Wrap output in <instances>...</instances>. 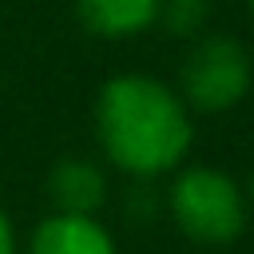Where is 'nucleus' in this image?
Wrapping results in <instances>:
<instances>
[{
    "label": "nucleus",
    "mask_w": 254,
    "mask_h": 254,
    "mask_svg": "<svg viewBox=\"0 0 254 254\" xmlns=\"http://www.w3.org/2000/svg\"><path fill=\"white\" fill-rule=\"evenodd\" d=\"M95 139L123 175L159 179L183 167L194 123L175 87L143 71H123L95 95Z\"/></svg>",
    "instance_id": "obj_1"
},
{
    "label": "nucleus",
    "mask_w": 254,
    "mask_h": 254,
    "mask_svg": "<svg viewBox=\"0 0 254 254\" xmlns=\"http://www.w3.org/2000/svg\"><path fill=\"white\" fill-rule=\"evenodd\" d=\"M167 210L175 226L198 246H230L250 218L242 183L218 167H179L167 190Z\"/></svg>",
    "instance_id": "obj_2"
},
{
    "label": "nucleus",
    "mask_w": 254,
    "mask_h": 254,
    "mask_svg": "<svg viewBox=\"0 0 254 254\" xmlns=\"http://www.w3.org/2000/svg\"><path fill=\"white\" fill-rule=\"evenodd\" d=\"M250 79V56L234 36H202L179 64V99L187 111L222 115L246 99Z\"/></svg>",
    "instance_id": "obj_3"
},
{
    "label": "nucleus",
    "mask_w": 254,
    "mask_h": 254,
    "mask_svg": "<svg viewBox=\"0 0 254 254\" xmlns=\"http://www.w3.org/2000/svg\"><path fill=\"white\" fill-rule=\"evenodd\" d=\"M28 254H115V238L99 218L87 214H48L32 242Z\"/></svg>",
    "instance_id": "obj_4"
},
{
    "label": "nucleus",
    "mask_w": 254,
    "mask_h": 254,
    "mask_svg": "<svg viewBox=\"0 0 254 254\" xmlns=\"http://www.w3.org/2000/svg\"><path fill=\"white\" fill-rule=\"evenodd\" d=\"M48 198L56 206L52 214H87V218H95V210L107 198V179L87 159H64L48 171Z\"/></svg>",
    "instance_id": "obj_5"
},
{
    "label": "nucleus",
    "mask_w": 254,
    "mask_h": 254,
    "mask_svg": "<svg viewBox=\"0 0 254 254\" xmlns=\"http://www.w3.org/2000/svg\"><path fill=\"white\" fill-rule=\"evenodd\" d=\"M75 16L99 40H127L159 20V0H75Z\"/></svg>",
    "instance_id": "obj_6"
},
{
    "label": "nucleus",
    "mask_w": 254,
    "mask_h": 254,
    "mask_svg": "<svg viewBox=\"0 0 254 254\" xmlns=\"http://www.w3.org/2000/svg\"><path fill=\"white\" fill-rule=\"evenodd\" d=\"M206 16H210L206 0H159V20L155 24H163L175 36H194L206 24Z\"/></svg>",
    "instance_id": "obj_7"
},
{
    "label": "nucleus",
    "mask_w": 254,
    "mask_h": 254,
    "mask_svg": "<svg viewBox=\"0 0 254 254\" xmlns=\"http://www.w3.org/2000/svg\"><path fill=\"white\" fill-rule=\"evenodd\" d=\"M0 254H16V226L0 206Z\"/></svg>",
    "instance_id": "obj_8"
},
{
    "label": "nucleus",
    "mask_w": 254,
    "mask_h": 254,
    "mask_svg": "<svg viewBox=\"0 0 254 254\" xmlns=\"http://www.w3.org/2000/svg\"><path fill=\"white\" fill-rule=\"evenodd\" d=\"M242 198H246V210H254V171H250V179L242 183Z\"/></svg>",
    "instance_id": "obj_9"
},
{
    "label": "nucleus",
    "mask_w": 254,
    "mask_h": 254,
    "mask_svg": "<svg viewBox=\"0 0 254 254\" xmlns=\"http://www.w3.org/2000/svg\"><path fill=\"white\" fill-rule=\"evenodd\" d=\"M246 4H250V12H254V0H246Z\"/></svg>",
    "instance_id": "obj_10"
}]
</instances>
